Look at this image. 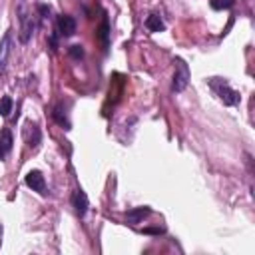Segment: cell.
Masks as SVG:
<instances>
[{
  "label": "cell",
  "mask_w": 255,
  "mask_h": 255,
  "mask_svg": "<svg viewBox=\"0 0 255 255\" xmlns=\"http://www.w3.org/2000/svg\"><path fill=\"white\" fill-rule=\"evenodd\" d=\"M209 88L213 90V94L217 96V100H219V102H223L225 106H237V104H239V100H241L239 92H237V90H233V88L227 84V80L211 78V80H209Z\"/></svg>",
  "instance_id": "obj_1"
},
{
  "label": "cell",
  "mask_w": 255,
  "mask_h": 255,
  "mask_svg": "<svg viewBox=\"0 0 255 255\" xmlns=\"http://www.w3.org/2000/svg\"><path fill=\"white\" fill-rule=\"evenodd\" d=\"M16 12H18V18H20V42L26 44L36 30V18L24 4H20L16 8Z\"/></svg>",
  "instance_id": "obj_2"
},
{
  "label": "cell",
  "mask_w": 255,
  "mask_h": 255,
  "mask_svg": "<svg viewBox=\"0 0 255 255\" xmlns=\"http://www.w3.org/2000/svg\"><path fill=\"white\" fill-rule=\"evenodd\" d=\"M174 64H176V74H174V82H172V92L180 94L190 84V68H188L186 60H182V58H176Z\"/></svg>",
  "instance_id": "obj_3"
},
{
  "label": "cell",
  "mask_w": 255,
  "mask_h": 255,
  "mask_svg": "<svg viewBox=\"0 0 255 255\" xmlns=\"http://www.w3.org/2000/svg\"><path fill=\"white\" fill-rule=\"evenodd\" d=\"M12 34L6 32L2 36V40H0V74H4L6 68H8V62H10V54H12Z\"/></svg>",
  "instance_id": "obj_4"
},
{
  "label": "cell",
  "mask_w": 255,
  "mask_h": 255,
  "mask_svg": "<svg viewBox=\"0 0 255 255\" xmlns=\"http://www.w3.org/2000/svg\"><path fill=\"white\" fill-rule=\"evenodd\" d=\"M26 186L32 190V191H38V193H46V180L44 176L38 172V170H32L26 174Z\"/></svg>",
  "instance_id": "obj_5"
},
{
  "label": "cell",
  "mask_w": 255,
  "mask_h": 255,
  "mask_svg": "<svg viewBox=\"0 0 255 255\" xmlns=\"http://www.w3.org/2000/svg\"><path fill=\"white\" fill-rule=\"evenodd\" d=\"M58 34L64 38H70L76 34V20L70 14H60L58 16Z\"/></svg>",
  "instance_id": "obj_6"
},
{
  "label": "cell",
  "mask_w": 255,
  "mask_h": 255,
  "mask_svg": "<svg viewBox=\"0 0 255 255\" xmlns=\"http://www.w3.org/2000/svg\"><path fill=\"white\" fill-rule=\"evenodd\" d=\"M72 207L76 209V213H78L80 217L86 215V211H88V207H90V201H88V195H86L82 190H76V191L72 193Z\"/></svg>",
  "instance_id": "obj_7"
},
{
  "label": "cell",
  "mask_w": 255,
  "mask_h": 255,
  "mask_svg": "<svg viewBox=\"0 0 255 255\" xmlns=\"http://www.w3.org/2000/svg\"><path fill=\"white\" fill-rule=\"evenodd\" d=\"M24 138H26V144L32 148V150H36L38 146H40V140H42V134H40V128L36 126V124H28L26 126V130H24Z\"/></svg>",
  "instance_id": "obj_8"
},
{
  "label": "cell",
  "mask_w": 255,
  "mask_h": 255,
  "mask_svg": "<svg viewBox=\"0 0 255 255\" xmlns=\"http://www.w3.org/2000/svg\"><path fill=\"white\" fill-rule=\"evenodd\" d=\"M150 213H152V209L146 207V205H144V207H132L130 211L126 213V221L130 223V225H138V223H142V219L148 217Z\"/></svg>",
  "instance_id": "obj_9"
},
{
  "label": "cell",
  "mask_w": 255,
  "mask_h": 255,
  "mask_svg": "<svg viewBox=\"0 0 255 255\" xmlns=\"http://www.w3.org/2000/svg\"><path fill=\"white\" fill-rule=\"evenodd\" d=\"M52 118H54V122H56L58 126H62V128H64V130H70V120H68V114H66L64 104H58V106L54 108Z\"/></svg>",
  "instance_id": "obj_10"
},
{
  "label": "cell",
  "mask_w": 255,
  "mask_h": 255,
  "mask_svg": "<svg viewBox=\"0 0 255 255\" xmlns=\"http://www.w3.org/2000/svg\"><path fill=\"white\" fill-rule=\"evenodd\" d=\"M98 38H100V42H102L104 52H108V48H110V24H108V18L102 20V24H100V28H98Z\"/></svg>",
  "instance_id": "obj_11"
},
{
  "label": "cell",
  "mask_w": 255,
  "mask_h": 255,
  "mask_svg": "<svg viewBox=\"0 0 255 255\" xmlns=\"http://www.w3.org/2000/svg\"><path fill=\"white\" fill-rule=\"evenodd\" d=\"M12 148V134L10 130H4L2 134H0V160H2Z\"/></svg>",
  "instance_id": "obj_12"
},
{
  "label": "cell",
  "mask_w": 255,
  "mask_h": 255,
  "mask_svg": "<svg viewBox=\"0 0 255 255\" xmlns=\"http://www.w3.org/2000/svg\"><path fill=\"white\" fill-rule=\"evenodd\" d=\"M146 28H148L150 32H162V30L166 28V24H164V20H162L160 14H150V16L146 18Z\"/></svg>",
  "instance_id": "obj_13"
},
{
  "label": "cell",
  "mask_w": 255,
  "mask_h": 255,
  "mask_svg": "<svg viewBox=\"0 0 255 255\" xmlns=\"http://www.w3.org/2000/svg\"><path fill=\"white\" fill-rule=\"evenodd\" d=\"M10 112H12V98L10 96H4L2 100H0V116L8 118Z\"/></svg>",
  "instance_id": "obj_14"
},
{
  "label": "cell",
  "mask_w": 255,
  "mask_h": 255,
  "mask_svg": "<svg viewBox=\"0 0 255 255\" xmlns=\"http://www.w3.org/2000/svg\"><path fill=\"white\" fill-rule=\"evenodd\" d=\"M209 4H211L213 10H225V8L233 6V0H211Z\"/></svg>",
  "instance_id": "obj_15"
},
{
  "label": "cell",
  "mask_w": 255,
  "mask_h": 255,
  "mask_svg": "<svg viewBox=\"0 0 255 255\" xmlns=\"http://www.w3.org/2000/svg\"><path fill=\"white\" fill-rule=\"evenodd\" d=\"M68 54H70L74 60H80V58H84V54H86V52H84V48H82L80 44H74V46H70V48H68Z\"/></svg>",
  "instance_id": "obj_16"
},
{
  "label": "cell",
  "mask_w": 255,
  "mask_h": 255,
  "mask_svg": "<svg viewBox=\"0 0 255 255\" xmlns=\"http://www.w3.org/2000/svg\"><path fill=\"white\" fill-rule=\"evenodd\" d=\"M48 44H50V48H52V52H56V48H58V34L54 32L52 36H50V40H48Z\"/></svg>",
  "instance_id": "obj_17"
},
{
  "label": "cell",
  "mask_w": 255,
  "mask_h": 255,
  "mask_svg": "<svg viewBox=\"0 0 255 255\" xmlns=\"http://www.w3.org/2000/svg\"><path fill=\"white\" fill-rule=\"evenodd\" d=\"M38 14H40L42 18H46V16L50 14V6H46V4H40V6H38Z\"/></svg>",
  "instance_id": "obj_18"
},
{
  "label": "cell",
  "mask_w": 255,
  "mask_h": 255,
  "mask_svg": "<svg viewBox=\"0 0 255 255\" xmlns=\"http://www.w3.org/2000/svg\"><path fill=\"white\" fill-rule=\"evenodd\" d=\"M144 233H162V229H144Z\"/></svg>",
  "instance_id": "obj_19"
}]
</instances>
